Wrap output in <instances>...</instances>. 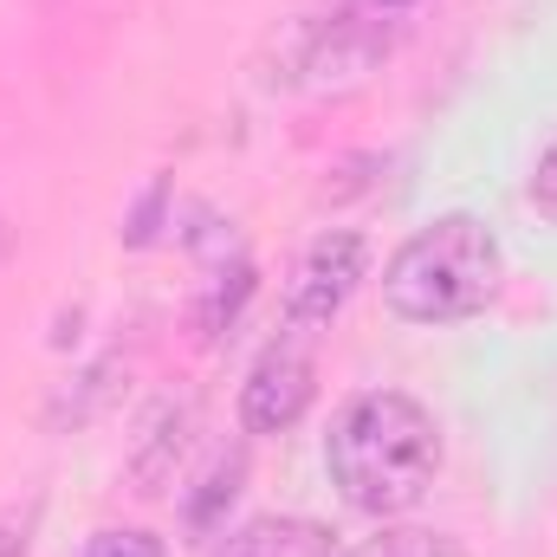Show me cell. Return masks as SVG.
<instances>
[{"label":"cell","instance_id":"cell-1","mask_svg":"<svg viewBox=\"0 0 557 557\" xmlns=\"http://www.w3.org/2000/svg\"><path fill=\"white\" fill-rule=\"evenodd\" d=\"M331 480L337 493L370 512V519H396L409 512L441 473V428L403 389H370L357 396L344 416L331 421Z\"/></svg>","mask_w":557,"mask_h":557},{"label":"cell","instance_id":"cell-5","mask_svg":"<svg viewBox=\"0 0 557 557\" xmlns=\"http://www.w3.org/2000/svg\"><path fill=\"white\" fill-rule=\"evenodd\" d=\"M221 557H337V539L318 525V519H253V525H240Z\"/></svg>","mask_w":557,"mask_h":557},{"label":"cell","instance_id":"cell-8","mask_svg":"<svg viewBox=\"0 0 557 557\" xmlns=\"http://www.w3.org/2000/svg\"><path fill=\"white\" fill-rule=\"evenodd\" d=\"M532 201H539V214L557 227V143L539 156V169H532Z\"/></svg>","mask_w":557,"mask_h":557},{"label":"cell","instance_id":"cell-3","mask_svg":"<svg viewBox=\"0 0 557 557\" xmlns=\"http://www.w3.org/2000/svg\"><path fill=\"white\" fill-rule=\"evenodd\" d=\"M318 396V363H311V331L285 324V337L260 350L247 389H240V421L247 434H285Z\"/></svg>","mask_w":557,"mask_h":557},{"label":"cell","instance_id":"cell-6","mask_svg":"<svg viewBox=\"0 0 557 557\" xmlns=\"http://www.w3.org/2000/svg\"><path fill=\"white\" fill-rule=\"evenodd\" d=\"M350 557H460L441 532H421V525H389L376 539H363Z\"/></svg>","mask_w":557,"mask_h":557},{"label":"cell","instance_id":"cell-2","mask_svg":"<svg viewBox=\"0 0 557 557\" xmlns=\"http://www.w3.org/2000/svg\"><path fill=\"white\" fill-rule=\"evenodd\" d=\"M499 292V240L473 214H441L409 234L383 273V298L409 324H460Z\"/></svg>","mask_w":557,"mask_h":557},{"label":"cell","instance_id":"cell-9","mask_svg":"<svg viewBox=\"0 0 557 557\" xmlns=\"http://www.w3.org/2000/svg\"><path fill=\"white\" fill-rule=\"evenodd\" d=\"M383 7H409V0H383Z\"/></svg>","mask_w":557,"mask_h":557},{"label":"cell","instance_id":"cell-7","mask_svg":"<svg viewBox=\"0 0 557 557\" xmlns=\"http://www.w3.org/2000/svg\"><path fill=\"white\" fill-rule=\"evenodd\" d=\"M85 557H162V539L143 532V525H111L85 545Z\"/></svg>","mask_w":557,"mask_h":557},{"label":"cell","instance_id":"cell-4","mask_svg":"<svg viewBox=\"0 0 557 557\" xmlns=\"http://www.w3.org/2000/svg\"><path fill=\"white\" fill-rule=\"evenodd\" d=\"M363 267H370L363 234H318V240H311V253H305V260H298V273H292V292H285V324H298V331L331 324V318L350 305V292H357Z\"/></svg>","mask_w":557,"mask_h":557}]
</instances>
